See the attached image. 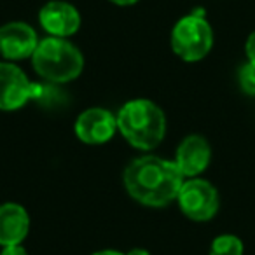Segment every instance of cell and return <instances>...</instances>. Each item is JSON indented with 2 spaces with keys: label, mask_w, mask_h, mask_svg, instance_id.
Returning a JSON list of instances; mask_svg holds the SVG:
<instances>
[{
  "label": "cell",
  "mask_w": 255,
  "mask_h": 255,
  "mask_svg": "<svg viewBox=\"0 0 255 255\" xmlns=\"http://www.w3.org/2000/svg\"><path fill=\"white\" fill-rule=\"evenodd\" d=\"M185 177L173 159L145 154L135 157L123 171L128 196L142 206L163 208L177 201Z\"/></svg>",
  "instance_id": "cell-1"
},
{
  "label": "cell",
  "mask_w": 255,
  "mask_h": 255,
  "mask_svg": "<svg viewBox=\"0 0 255 255\" xmlns=\"http://www.w3.org/2000/svg\"><path fill=\"white\" fill-rule=\"evenodd\" d=\"M117 131L133 149L150 152L161 145L168 131L164 110L149 98L128 100L116 114Z\"/></svg>",
  "instance_id": "cell-2"
},
{
  "label": "cell",
  "mask_w": 255,
  "mask_h": 255,
  "mask_svg": "<svg viewBox=\"0 0 255 255\" xmlns=\"http://www.w3.org/2000/svg\"><path fill=\"white\" fill-rule=\"evenodd\" d=\"M32 67L39 77L51 84H68L84 72V53L70 39L46 35L32 56Z\"/></svg>",
  "instance_id": "cell-3"
},
{
  "label": "cell",
  "mask_w": 255,
  "mask_h": 255,
  "mask_svg": "<svg viewBox=\"0 0 255 255\" xmlns=\"http://www.w3.org/2000/svg\"><path fill=\"white\" fill-rule=\"evenodd\" d=\"M215 35L203 11L185 14L173 25L170 33V46L177 58L185 63L203 61L213 49Z\"/></svg>",
  "instance_id": "cell-4"
},
{
  "label": "cell",
  "mask_w": 255,
  "mask_h": 255,
  "mask_svg": "<svg viewBox=\"0 0 255 255\" xmlns=\"http://www.w3.org/2000/svg\"><path fill=\"white\" fill-rule=\"evenodd\" d=\"M182 215L192 222H208L219 213L220 194L210 180L203 177L185 178L177 201Z\"/></svg>",
  "instance_id": "cell-5"
},
{
  "label": "cell",
  "mask_w": 255,
  "mask_h": 255,
  "mask_svg": "<svg viewBox=\"0 0 255 255\" xmlns=\"http://www.w3.org/2000/svg\"><path fill=\"white\" fill-rule=\"evenodd\" d=\"M35 96H39V89L25 70L18 63L0 60V110L16 112Z\"/></svg>",
  "instance_id": "cell-6"
},
{
  "label": "cell",
  "mask_w": 255,
  "mask_h": 255,
  "mask_svg": "<svg viewBox=\"0 0 255 255\" xmlns=\"http://www.w3.org/2000/svg\"><path fill=\"white\" fill-rule=\"evenodd\" d=\"M74 133L84 145H105L116 136L117 117L103 107H89L82 110L74 123Z\"/></svg>",
  "instance_id": "cell-7"
},
{
  "label": "cell",
  "mask_w": 255,
  "mask_h": 255,
  "mask_svg": "<svg viewBox=\"0 0 255 255\" xmlns=\"http://www.w3.org/2000/svg\"><path fill=\"white\" fill-rule=\"evenodd\" d=\"M40 39L37 30L25 21H7L0 25V58L12 63L32 60Z\"/></svg>",
  "instance_id": "cell-8"
},
{
  "label": "cell",
  "mask_w": 255,
  "mask_h": 255,
  "mask_svg": "<svg viewBox=\"0 0 255 255\" xmlns=\"http://www.w3.org/2000/svg\"><path fill=\"white\" fill-rule=\"evenodd\" d=\"M39 25L46 35L70 39L81 30L82 16L67 0H49L39 11Z\"/></svg>",
  "instance_id": "cell-9"
},
{
  "label": "cell",
  "mask_w": 255,
  "mask_h": 255,
  "mask_svg": "<svg viewBox=\"0 0 255 255\" xmlns=\"http://www.w3.org/2000/svg\"><path fill=\"white\" fill-rule=\"evenodd\" d=\"M173 161L185 178L201 177L212 163V145L203 135H187L178 143Z\"/></svg>",
  "instance_id": "cell-10"
},
{
  "label": "cell",
  "mask_w": 255,
  "mask_h": 255,
  "mask_svg": "<svg viewBox=\"0 0 255 255\" xmlns=\"http://www.w3.org/2000/svg\"><path fill=\"white\" fill-rule=\"evenodd\" d=\"M30 213L19 203L7 201L0 205V247L23 245L30 233Z\"/></svg>",
  "instance_id": "cell-11"
},
{
  "label": "cell",
  "mask_w": 255,
  "mask_h": 255,
  "mask_svg": "<svg viewBox=\"0 0 255 255\" xmlns=\"http://www.w3.org/2000/svg\"><path fill=\"white\" fill-rule=\"evenodd\" d=\"M245 245L236 234H219L210 243L208 255H243Z\"/></svg>",
  "instance_id": "cell-12"
},
{
  "label": "cell",
  "mask_w": 255,
  "mask_h": 255,
  "mask_svg": "<svg viewBox=\"0 0 255 255\" xmlns=\"http://www.w3.org/2000/svg\"><path fill=\"white\" fill-rule=\"evenodd\" d=\"M238 84L248 96H255V63L247 61L238 70Z\"/></svg>",
  "instance_id": "cell-13"
},
{
  "label": "cell",
  "mask_w": 255,
  "mask_h": 255,
  "mask_svg": "<svg viewBox=\"0 0 255 255\" xmlns=\"http://www.w3.org/2000/svg\"><path fill=\"white\" fill-rule=\"evenodd\" d=\"M245 54H247V61L255 63V30L248 35L247 42H245Z\"/></svg>",
  "instance_id": "cell-14"
},
{
  "label": "cell",
  "mask_w": 255,
  "mask_h": 255,
  "mask_svg": "<svg viewBox=\"0 0 255 255\" xmlns=\"http://www.w3.org/2000/svg\"><path fill=\"white\" fill-rule=\"evenodd\" d=\"M0 255H30L23 245H11V247H2Z\"/></svg>",
  "instance_id": "cell-15"
},
{
  "label": "cell",
  "mask_w": 255,
  "mask_h": 255,
  "mask_svg": "<svg viewBox=\"0 0 255 255\" xmlns=\"http://www.w3.org/2000/svg\"><path fill=\"white\" fill-rule=\"evenodd\" d=\"M110 4L117 5V7H131V5H136L140 0H109Z\"/></svg>",
  "instance_id": "cell-16"
},
{
  "label": "cell",
  "mask_w": 255,
  "mask_h": 255,
  "mask_svg": "<svg viewBox=\"0 0 255 255\" xmlns=\"http://www.w3.org/2000/svg\"><path fill=\"white\" fill-rule=\"evenodd\" d=\"M89 255H126L124 252H119V250H114V248H103V250H96Z\"/></svg>",
  "instance_id": "cell-17"
},
{
  "label": "cell",
  "mask_w": 255,
  "mask_h": 255,
  "mask_svg": "<svg viewBox=\"0 0 255 255\" xmlns=\"http://www.w3.org/2000/svg\"><path fill=\"white\" fill-rule=\"evenodd\" d=\"M126 255H150V252L147 250V248L136 247V248H131L129 252H126Z\"/></svg>",
  "instance_id": "cell-18"
}]
</instances>
